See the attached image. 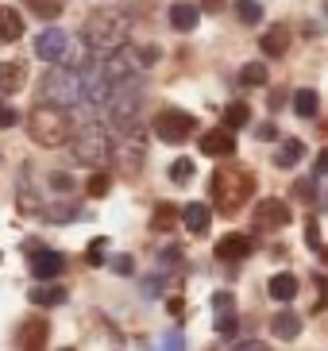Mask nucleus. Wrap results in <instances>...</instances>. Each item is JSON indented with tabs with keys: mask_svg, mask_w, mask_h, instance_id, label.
I'll return each instance as SVG.
<instances>
[{
	"mask_svg": "<svg viewBox=\"0 0 328 351\" xmlns=\"http://www.w3.org/2000/svg\"><path fill=\"white\" fill-rule=\"evenodd\" d=\"M39 104H54V108H66L70 112L73 104H89V93H85V73L73 70H51L39 85Z\"/></svg>",
	"mask_w": 328,
	"mask_h": 351,
	"instance_id": "obj_3",
	"label": "nucleus"
},
{
	"mask_svg": "<svg viewBox=\"0 0 328 351\" xmlns=\"http://www.w3.org/2000/svg\"><path fill=\"white\" fill-rule=\"evenodd\" d=\"M213 328L220 332V336H236V328H239V320H236V313H216V320H213Z\"/></svg>",
	"mask_w": 328,
	"mask_h": 351,
	"instance_id": "obj_35",
	"label": "nucleus"
},
{
	"mask_svg": "<svg viewBox=\"0 0 328 351\" xmlns=\"http://www.w3.org/2000/svg\"><path fill=\"white\" fill-rule=\"evenodd\" d=\"M108 267H113L116 274H132L135 263H132V255H113V258H108Z\"/></svg>",
	"mask_w": 328,
	"mask_h": 351,
	"instance_id": "obj_40",
	"label": "nucleus"
},
{
	"mask_svg": "<svg viewBox=\"0 0 328 351\" xmlns=\"http://www.w3.org/2000/svg\"><path fill=\"white\" fill-rule=\"evenodd\" d=\"M154 135L163 139V143H185L189 135H197V120L182 108H163V112L154 116Z\"/></svg>",
	"mask_w": 328,
	"mask_h": 351,
	"instance_id": "obj_6",
	"label": "nucleus"
},
{
	"mask_svg": "<svg viewBox=\"0 0 328 351\" xmlns=\"http://www.w3.org/2000/svg\"><path fill=\"white\" fill-rule=\"evenodd\" d=\"M43 217L51 220V224H70V220L82 217V205H78L73 197H54V201L43 205Z\"/></svg>",
	"mask_w": 328,
	"mask_h": 351,
	"instance_id": "obj_14",
	"label": "nucleus"
},
{
	"mask_svg": "<svg viewBox=\"0 0 328 351\" xmlns=\"http://www.w3.org/2000/svg\"><path fill=\"white\" fill-rule=\"evenodd\" d=\"M47 182H51V189H58L62 197L73 193V178L66 174V170H51V174H47Z\"/></svg>",
	"mask_w": 328,
	"mask_h": 351,
	"instance_id": "obj_34",
	"label": "nucleus"
},
{
	"mask_svg": "<svg viewBox=\"0 0 328 351\" xmlns=\"http://www.w3.org/2000/svg\"><path fill=\"white\" fill-rule=\"evenodd\" d=\"M232 351H270V348H267L263 340H244V343H236Z\"/></svg>",
	"mask_w": 328,
	"mask_h": 351,
	"instance_id": "obj_44",
	"label": "nucleus"
},
{
	"mask_svg": "<svg viewBox=\"0 0 328 351\" xmlns=\"http://www.w3.org/2000/svg\"><path fill=\"white\" fill-rule=\"evenodd\" d=\"M159 258H163V263H178V258H182V247H178V243H170V247H166Z\"/></svg>",
	"mask_w": 328,
	"mask_h": 351,
	"instance_id": "obj_46",
	"label": "nucleus"
},
{
	"mask_svg": "<svg viewBox=\"0 0 328 351\" xmlns=\"http://www.w3.org/2000/svg\"><path fill=\"white\" fill-rule=\"evenodd\" d=\"M178 220V208L170 205V201H163V205H154V217H151V228L154 232H170Z\"/></svg>",
	"mask_w": 328,
	"mask_h": 351,
	"instance_id": "obj_27",
	"label": "nucleus"
},
{
	"mask_svg": "<svg viewBox=\"0 0 328 351\" xmlns=\"http://www.w3.org/2000/svg\"><path fill=\"white\" fill-rule=\"evenodd\" d=\"M128 35H132V20L124 12H108V8H97L85 20L82 27V43L89 51H104V54H116L128 47Z\"/></svg>",
	"mask_w": 328,
	"mask_h": 351,
	"instance_id": "obj_1",
	"label": "nucleus"
},
{
	"mask_svg": "<svg viewBox=\"0 0 328 351\" xmlns=\"http://www.w3.org/2000/svg\"><path fill=\"white\" fill-rule=\"evenodd\" d=\"M267 289H270V298H274V301H294V298H298V278L282 270V274H274V278L267 282Z\"/></svg>",
	"mask_w": 328,
	"mask_h": 351,
	"instance_id": "obj_22",
	"label": "nucleus"
},
{
	"mask_svg": "<svg viewBox=\"0 0 328 351\" xmlns=\"http://www.w3.org/2000/svg\"><path fill=\"white\" fill-rule=\"evenodd\" d=\"M294 201H301V205H313L317 201V178H294Z\"/></svg>",
	"mask_w": 328,
	"mask_h": 351,
	"instance_id": "obj_28",
	"label": "nucleus"
},
{
	"mask_svg": "<svg viewBox=\"0 0 328 351\" xmlns=\"http://www.w3.org/2000/svg\"><path fill=\"white\" fill-rule=\"evenodd\" d=\"M62 351H73V348H62Z\"/></svg>",
	"mask_w": 328,
	"mask_h": 351,
	"instance_id": "obj_50",
	"label": "nucleus"
},
{
	"mask_svg": "<svg viewBox=\"0 0 328 351\" xmlns=\"http://www.w3.org/2000/svg\"><path fill=\"white\" fill-rule=\"evenodd\" d=\"M159 351H185V336H182V332H170V336H163Z\"/></svg>",
	"mask_w": 328,
	"mask_h": 351,
	"instance_id": "obj_38",
	"label": "nucleus"
},
{
	"mask_svg": "<svg viewBox=\"0 0 328 351\" xmlns=\"http://www.w3.org/2000/svg\"><path fill=\"white\" fill-rule=\"evenodd\" d=\"M189 178H194V162H189V158H174V162H170V182L185 186Z\"/></svg>",
	"mask_w": 328,
	"mask_h": 351,
	"instance_id": "obj_32",
	"label": "nucleus"
},
{
	"mask_svg": "<svg viewBox=\"0 0 328 351\" xmlns=\"http://www.w3.org/2000/svg\"><path fill=\"white\" fill-rule=\"evenodd\" d=\"M23 82H27V62H20V58L0 62V93L4 97H12L16 89H23Z\"/></svg>",
	"mask_w": 328,
	"mask_h": 351,
	"instance_id": "obj_16",
	"label": "nucleus"
},
{
	"mask_svg": "<svg viewBox=\"0 0 328 351\" xmlns=\"http://www.w3.org/2000/svg\"><path fill=\"white\" fill-rule=\"evenodd\" d=\"M270 332H274L278 340H298L301 336V317L294 309H282L270 317Z\"/></svg>",
	"mask_w": 328,
	"mask_h": 351,
	"instance_id": "obj_20",
	"label": "nucleus"
},
{
	"mask_svg": "<svg viewBox=\"0 0 328 351\" xmlns=\"http://www.w3.org/2000/svg\"><path fill=\"white\" fill-rule=\"evenodd\" d=\"M313 174L325 178L328 174V147H320V155H317V166H313Z\"/></svg>",
	"mask_w": 328,
	"mask_h": 351,
	"instance_id": "obj_43",
	"label": "nucleus"
},
{
	"mask_svg": "<svg viewBox=\"0 0 328 351\" xmlns=\"http://www.w3.org/2000/svg\"><path fill=\"white\" fill-rule=\"evenodd\" d=\"M213 309L216 313H236V298H232L228 289H216L213 293Z\"/></svg>",
	"mask_w": 328,
	"mask_h": 351,
	"instance_id": "obj_37",
	"label": "nucleus"
},
{
	"mask_svg": "<svg viewBox=\"0 0 328 351\" xmlns=\"http://www.w3.org/2000/svg\"><path fill=\"white\" fill-rule=\"evenodd\" d=\"M320 255H325V263H328V247H320Z\"/></svg>",
	"mask_w": 328,
	"mask_h": 351,
	"instance_id": "obj_48",
	"label": "nucleus"
},
{
	"mask_svg": "<svg viewBox=\"0 0 328 351\" xmlns=\"http://www.w3.org/2000/svg\"><path fill=\"white\" fill-rule=\"evenodd\" d=\"M301 158H305V143H301V139H286V143L274 151V166H282V170L298 166Z\"/></svg>",
	"mask_w": 328,
	"mask_h": 351,
	"instance_id": "obj_23",
	"label": "nucleus"
},
{
	"mask_svg": "<svg viewBox=\"0 0 328 351\" xmlns=\"http://www.w3.org/2000/svg\"><path fill=\"white\" fill-rule=\"evenodd\" d=\"M163 289V278H143V298H159Z\"/></svg>",
	"mask_w": 328,
	"mask_h": 351,
	"instance_id": "obj_42",
	"label": "nucleus"
},
{
	"mask_svg": "<svg viewBox=\"0 0 328 351\" xmlns=\"http://www.w3.org/2000/svg\"><path fill=\"white\" fill-rule=\"evenodd\" d=\"M66 51H70V35L62 27H47V32L35 35V54L43 62H58V58H66Z\"/></svg>",
	"mask_w": 328,
	"mask_h": 351,
	"instance_id": "obj_9",
	"label": "nucleus"
},
{
	"mask_svg": "<svg viewBox=\"0 0 328 351\" xmlns=\"http://www.w3.org/2000/svg\"><path fill=\"white\" fill-rule=\"evenodd\" d=\"M16 124H20V116H16V108L0 101V132H4V128H16Z\"/></svg>",
	"mask_w": 328,
	"mask_h": 351,
	"instance_id": "obj_39",
	"label": "nucleus"
},
{
	"mask_svg": "<svg viewBox=\"0 0 328 351\" xmlns=\"http://www.w3.org/2000/svg\"><path fill=\"white\" fill-rule=\"evenodd\" d=\"M27 251H31V274L39 282H54L66 270V258L58 255V251H47V247H39V243H27Z\"/></svg>",
	"mask_w": 328,
	"mask_h": 351,
	"instance_id": "obj_8",
	"label": "nucleus"
},
{
	"mask_svg": "<svg viewBox=\"0 0 328 351\" xmlns=\"http://www.w3.org/2000/svg\"><path fill=\"white\" fill-rule=\"evenodd\" d=\"M166 309H170V317H182V313H185V301H182V298H170V301H166Z\"/></svg>",
	"mask_w": 328,
	"mask_h": 351,
	"instance_id": "obj_47",
	"label": "nucleus"
},
{
	"mask_svg": "<svg viewBox=\"0 0 328 351\" xmlns=\"http://www.w3.org/2000/svg\"><path fill=\"white\" fill-rule=\"evenodd\" d=\"M205 4H216V0H205Z\"/></svg>",
	"mask_w": 328,
	"mask_h": 351,
	"instance_id": "obj_49",
	"label": "nucleus"
},
{
	"mask_svg": "<svg viewBox=\"0 0 328 351\" xmlns=\"http://www.w3.org/2000/svg\"><path fill=\"white\" fill-rule=\"evenodd\" d=\"M70 151L82 166H101L113 155V139H108V132H104L101 124H85L82 132H78V139L70 143Z\"/></svg>",
	"mask_w": 328,
	"mask_h": 351,
	"instance_id": "obj_5",
	"label": "nucleus"
},
{
	"mask_svg": "<svg viewBox=\"0 0 328 351\" xmlns=\"http://www.w3.org/2000/svg\"><path fill=\"white\" fill-rule=\"evenodd\" d=\"M236 16L255 27V23H263V4L259 0H236Z\"/></svg>",
	"mask_w": 328,
	"mask_h": 351,
	"instance_id": "obj_30",
	"label": "nucleus"
},
{
	"mask_svg": "<svg viewBox=\"0 0 328 351\" xmlns=\"http://www.w3.org/2000/svg\"><path fill=\"white\" fill-rule=\"evenodd\" d=\"M113 155L120 158L124 166H128V174H135L139 170V162L147 158V143H143V128H124L120 135L113 139Z\"/></svg>",
	"mask_w": 328,
	"mask_h": 351,
	"instance_id": "obj_7",
	"label": "nucleus"
},
{
	"mask_svg": "<svg viewBox=\"0 0 328 351\" xmlns=\"http://www.w3.org/2000/svg\"><path fill=\"white\" fill-rule=\"evenodd\" d=\"M23 8L31 16H39V20H58L62 12H66V0H23Z\"/></svg>",
	"mask_w": 328,
	"mask_h": 351,
	"instance_id": "obj_24",
	"label": "nucleus"
},
{
	"mask_svg": "<svg viewBox=\"0 0 328 351\" xmlns=\"http://www.w3.org/2000/svg\"><path fill=\"white\" fill-rule=\"evenodd\" d=\"M104 251H108V239L97 236V239L89 243V251H85V258H89L93 267H104V263H108V258H104Z\"/></svg>",
	"mask_w": 328,
	"mask_h": 351,
	"instance_id": "obj_36",
	"label": "nucleus"
},
{
	"mask_svg": "<svg viewBox=\"0 0 328 351\" xmlns=\"http://www.w3.org/2000/svg\"><path fill=\"white\" fill-rule=\"evenodd\" d=\"M201 155H213V158L236 155V135L228 132V128H213V132H201Z\"/></svg>",
	"mask_w": 328,
	"mask_h": 351,
	"instance_id": "obj_13",
	"label": "nucleus"
},
{
	"mask_svg": "<svg viewBox=\"0 0 328 351\" xmlns=\"http://www.w3.org/2000/svg\"><path fill=\"white\" fill-rule=\"evenodd\" d=\"M108 189H113V178L101 174V170H97V174H93L89 182H85V193H89V197H104Z\"/></svg>",
	"mask_w": 328,
	"mask_h": 351,
	"instance_id": "obj_33",
	"label": "nucleus"
},
{
	"mask_svg": "<svg viewBox=\"0 0 328 351\" xmlns=\"http://www.w3.org/2000/svg\"><path fill=\"white\" fill-rule=\"evenodd\" d=\"M166 16H170V27H174V32H194L197 23H201V8L189 4V0H174Z\"/></svg>",
	"mask_w": 328,
	"mask_h": 351,
	"instance_id": "obj_15",
	"label": "nucleus"
},
{
	"mask_svg": "<svg viewBox=\"0 0 328 351\" xmlns=\"http://www.w3.org/2000/svg\"><path fill=\"white\" fill-rule=\"evenodd\" d=\"M305 243L313 251H320V232H317V220H313V217L305 220Z\"/></svg>",
	"mask_w": 328,
	"mask_h": 351,
	"instance_id": "obj_41",
	"label": "nucleus"
},
{
	"mask_svg": "<svg viewBox=\"0 0 328 351\" xmlns=\"http://www.w3.org/2000/svg\"><path fill=\"white\" fill-rule=\"evenodd\" d=\"M239 82H244L247 89H259V85H267V66H263V62H247L244 70H239Z\"/></svg>",
	"mask_w": 328,
	"mask_h": 351,
	"instance_id": "obj_29",
	"label": "nucleus"
},
{
	"mask_svg": "<svg viewBox=\"0 0 328 351\" xmlns=\"http://www.w3.org/2000/svg\"><path fill=\"white\" fill-rule=\"evenodd\" d=\"M255 251V239L244 236V232H228V236L216 239V258L220 263H239V258H247Z\"/></svg>",
	"mask_w": 328,
	"mask_h": 351,
	"instance_id": "obj_12",
	"label": "nucleus"
},
{
	"mask_svg": "<svg viewBox=\"0 0 328 351\" xmlns=\"http://www.w3.org/2000/svg\"><path fill=\"white\" fill-rule=\"evenodd\" d=\"M259 139H263V143L278 139V128H274V124H259Z\"/></svg>",
	"mask_w": 328,
	"mask_h": 351,
	"instance_id": "obj_45",
	"label": "nucleus"
},
{
	"mask_svg": "<svg viewBox=\"0 0 328 351\" xmlns=\"http://www.w3.org/2000/svg\"><path fill=\"white\" fill-rule=\"evenodd\" d=\"M27 298H31V305H35V309H54V305H66V298H70V293H66L62 286H54V282H39Z\"/></svg>",
	"mask_w": 328,
	"mask_h": 351,
	"instance_id": "obj_18",
	"label": "nucleus"
},
{
	"mask_svg": "<svg viewBox=\"0 0 328 351\" xmlns=\"http://www.w3.org/2000/svg\"><path fill=\"white\" fill-rule=\"evenodd\" d=\"M317 104H320L317 89H298V93H294V112L305 116V120H313V116H317Z\"/></svg>",
	"mask_w": 328,
	"mask_h": 351,
	"instance_id": "obj_25",
	"label": "nucleus"
},
{
	"mask_svg": "<svg viewBox=\"0 0 328 351\" xmlns=\"http://www.w3.org/2000/svg\"><path fill=\"white\" fill-rule=\"evenodd\" d=\"M259 47H263V54H267V58H282V54L290 51V27H286V23H274V27H267Z\"/></svg>",
	"mask_w": 328,
	"mask_h": 351,
	"instance_id": "obj_19",
	"label": "nucleus"
},
{
	"mask_svg": "<svg viewBox=\"0 0 328 351\" xmlns=\"http://www.w3.org/2000/svg\"><path fill=\"white\" fill-rule=\"evenodd\" d=\"M251 189H255V182H251V174L239 170V166H220V170L213 174V201H216V208H220L224 217H232V213L244 208V201L251 197Z\"/></svg>",
	"mask_w": 328,
	"mask_h": 351,
	"instance_id": "obj_4",
	"label": "nucleus"
},
{
	"mask_svg": "<svg viewBox=\"0 0 328 351\" xmlns=\"http://www.w3.org/2000/svg\"><path fill=\"white\" fill-rule=\"evenodd\" d=\"M290 217H294V213H290V205L282 197H263L255 205V224L259 228H286Z\"/></svg>",
	"mask_w": 328,
	"mask_h": 351,
	"instance_id": "obj_11",
	"label": "nucleus"
},
{
	"mask_svg": "<svg viewBox=\"0 0 328 351\" xmlns=\"http://www.w3.org/2000/svg\"><path fill=\"white\" fill-rule=\"evenodd\" d=\"M27 135L39 147H62V143H70L73 120H70L66 108H54V104H39V101H35V108L27 112Z\"/></svg>",
	"mask_w": 328,
	"mask_h": 351,
	"instance_id": "obj_2",
	"label": "nucleus"
},
{
	"mask_svg": "<svg viewBox=\"0 0 328 351\" xmlns=\"http://www.w3.org/2000/svg\"><path fill=\"white\" fill-rule=\"evenodd\" d=\"M182 224L194 232V236H205L209 224H213V208L201 205V201H189V205L182 208Z\"/></svg>",
	"mask_w": 328,
	"mask_h": 351,
	"instance_id": "obj_17",
	"label": "nucleus"
},
{
	"mask_svg": "<svg viewBox=\"0 0 328 351\" xmlns=\"http://www.w3.org/2000/svg\"><path fill=\"white\" fill-rule=\"evenodd\" d=\"M47 336H51V324L43 317H27L16 328V343H20V351H47Z\"/></svg>",
	"mask_w": 328,
	"mask_h": 351,
	"instance_id": "obj_10",
	"label": "nucleus"
},
{
	"mask_svg": "<svg viewBox=\"0 0 328 351\" xmlns=\"http://www.w3.org/2000/svg\"><path fill=\"white\" fill-rule=\"evenodd\" d=\"M23 35V20L20 12L8 8V4H0V43H16Z\"/></svg>",
	"mask_w": 328,
	"mask_h": 351,
	"instance_id": "obj_21",
	"label": "nucleus"
},
{
	"mask_svg": "<svg viewBox=\"0 0 328 351\" xmlns=\"http://www.w3.org/2000/svg\"><path fill=\"white\" fill-rule=\"evenodd\" d=\"M128 54H132V62L139 66V70H147V66H154L159 58H163L159 47H128Z\"/></svg>",
	"mask_w": 328,
	"mask_h": 351,
	"instance_id": "obj_31",
	"label": "nucleus"
},
{
	"mask_svg": "<svg viewBox=\"0 0 328 351\" xmlns=\"http://www.w3.org/2000/svg\"><path fill=\"white\" fill-rule=\"evenodd\" d=\"M247 120H251V108H247L244 101H232V104L224 108V128H228V132H236V128H244Z\"/></svg>",
	"mask_w": 328,
	"mask_h": 351,
	"instance_id": "obj_26",
	"label": "nucleus"
}]
</instances>
